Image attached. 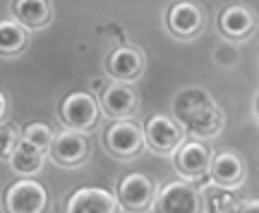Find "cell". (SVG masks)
<instances>
[{
    "label": "cell",
    "instance_id": "obj_1",
    "mask_svg": "<svg viewBox=\"0 0 259 213\" xmlns=\"http://www.w3.org/2000/svg\"><path fill=\"white\" fill-rule=\"evenodd\" d=\"M211 161H213L211 148L206 146L202 139H197V137L192 141H183L176 148L178 173L185 180L194 182V185H204V180H211Z\"/></svg>",
    "mask_w": 259,
    "mask_h": 213
},
{
    "label": "cell",
    "instance_id": "obj_2",
    "mask_svg": "<svg viewBox=\"0 0 259 213\" xmlns=\"http://www.w3.org/2000/svg\"><path fill=\"white\" fill-rule=\"evenodd\" d=\"M154 211L161 213H197L204 211L202 199L197 192V185L190 180H176V182H166L158 189V196L154 201Z\"/></svg>",
    "mask_w": 259,
    "mask_h": 213
},
{
    "label": "cell",
    "instance_id": "obj_3",
    "mask_svg": "<svg viewBox=\"0 0 259 213\" xmlns=\"http://www.w3.org/2000/svg\"><path fill=\"white\" fill-rule=\"evenodd\" d=\"M99 113H101V101H96L94 93H84V91L67 93L63 103H60V120L70 130H79V132L92 130L94 125L99 122Z\"/></svg>",
    "mask_w": 259,
    "mask_h": 213
},
{
    "label": "cell",
    "instance_id": "obj_4",
    "mask_svg": "<svg viewBox=\"0 0 259 213\" xmlns=\"http://www.w3.org/2000/svg\"><path fill=\"white\" fill-rule=\"evenodd\" d=\"M103 141H106V148L118 158H137L142 153V148L147 146L144 127H139L137 122H132L130 118L113 122L106 130Z\"/></svg>",
    "mask_w": 259,
    "mask_h": 213
},
{
    "label": "cell",
    "instance_id": "obj_5",
    "mask_svg": "<svg viewBox=\"0 0 259 213\" xmlns=\"http://www.w3.org/2000/svg\"><path fill=\"white\" fill-rule=\"evenodd\" d=\"M183 125L168 115H151L144 122V137L147 146L156 153H176V148L183 144Z\"/></svg>",
    "mask_w": 259,
    "mask_h": 213
},
{
    "label": "cell",
    "instance_id": "obj_6",
    "mask_svg": "<svg viewBox=\"0 0 259 213\" xmlns=\"http://www.w3.org/2000/svg\"><path fill=\"white\" fill-rule=\"evenodd\" d=\"M48 204L46 187L36 180H17L5 194V208L10 213H41Z\"/></svg>",
    "mask_w": 259,
    "mask_h": 213
},
{
    "label": "cell",
    "instance_id": "obj_7",
    "mask_svg": "<svg viewBox=\"0 0 259 213\" xmlns=\"http://www.w3.org/2000/svg\"><path fill=\"white\" fill-rule=\"evenodd\" d=\"M156 185L154 180L142 173H130L120 180L118 187V199L125 211H147L156 201Z\"/></svg>",
    "mask_w": 259,
    "mask_h": 213
},
{
    "label": "cell",
    "instance_id": "obj_8",
    "mask_svg": "<svg viewBox=\"0 0 259 213\" xmlns=\"http://www.w3.org/2000/svg\"><path fill=\"white\" fill-rule=\"evenodd\" d=\"M120 208V199L101 187H82L65 201V211L70 213H115Z\"/></svg>",
    "mask_w": 259,
    "mask_h": 213
},
{
    "label": "cell",
    "instance_id": "obj_9",
    "mask_svg": "<svg viewBox=\"0 0 259 213\" xmlns=\"http://www.w3.org/2000/svg\"><path fill=\"white\" fill-rule=\"evenodd\" d=\"M137 105H139V96L127 82L108 84L101 91V111L106 113L111 120L132 118L135 111H137Z\"/></svg>",
    "mask_w": 259,
    "mask_h": 213
},
{
    "label": "cell",
    "instance_id": "obj_10",
    "mask_svg": "<svg viewBox=\"0 0 259 213\" xmlns=\"http://www.w3.org/2000/svg\"><path fill=\"white\" fill-rule=\"evenodd\" d=\"M166 27L178 38H194L204 29V12L190 0H180L166 12Z\"/></svg>",
    "mask_w": 259,
    "mask_h": 213
},
{
    "label": "cell",
    "instance_id": "obj_11",
    "mask_svg": "<svg viewBox=\"0 0 259 213\" xmlns=\"http://www.w3.org/2000/svg\"><path fill=\"white\" fill-rule=\"evenodd\" d=\"M51 156L60 166L67 168L82 166L87 156H89V141L79 130H70L67 127V132H60L56 137L53 146H51Z\"/></svg>",
    "mask_w": 259,
    "mask_h": 213
},
{
    "label": "cell",
    "instance_id": "obj_12",
    "mask_svg": "<svg viewBox=\"0 0 259 213\" xmlns=\"http://www.w3.org/2000/svg\"><path fill=\"white\" fill-rule=\"evenodd\" d=\"M106 70L115 82H135L139 79V74L144 70V56L139 53L137 48L132 46H120L115 48L108 60H106Z\"/></svg>",
    "mask_w": 259,
    "mask_h": 213
},
{
    "label": "cell",
    "instance_id": "obj_13",
    "mask_svg": "<svg viewBox=\"0 0 259 213\" xmlns=\"http://www.w3.org/2000/svg\"><path fill=\"white\" fill-rule=\"evenodd\" d=\"M245 161H242L235 151H219L211 161V180L213 185H221V187H240L245 182Z\"/></svg>",
    "mask_w": 259,
    "mask_h": 213
},
{
    "label": "cell",
    "instance_id": "obj_14",
    "mask_svg": "<svg viewBox=\"0 0 259 213\" xmlns=\"http://www.w3.org/2000/svg\"><path fill=\"white\" fill-rule=\"evenodd\" d=\"M211 103H213V98L204 91V89H199V86H185V89H180V91L173 96L170 113H173V118L185 127L197 113H202L204 108L211 105Z\"/></svg>",
    "mask_w": 259,
    "mask_h": 213
},
{
    "label": "cell",
    "instance_id": "obj_15",
    "mask_svg": "<svg viewBox=\"0 0 259 213\" xmlns=\"http://www.w3.org/2000/svg\"><path fill=\"white\" fill-rule=\"evenodd\" d=\"M219 27L228 38L233 41H242V38H250L254 27H257V19L254 12L245 5H231L221 12L219 17Z\"/></svg>",
    "mask_w": 259,
    "mask_h": 213
},
{
    "label": "cell",
    "instance_id": "obj_16",
    "mask_svg": "<svg viewBox=\"0 0 259 213\" xmlns=\"http://www.w3.org/2000/svg\"><path fill=\"white\" fill-rule=\"evenodd\" d=\"M223 125H226V113L221 111L219 103L213 101L211 105H206L202 113H197L192 120L187 122L185 130L197 139H211L223 130Z\"/></svg>",
    "mask_w": 259,
    "mask_h": 213
},
{
    "label": "cell",
    "instance_id": "obj_17",
    "mask_svg": "<svg viewBox=\"0 0 259 213\" xmlns=\"http://www.w3.org/2000/svg\"><path fill=\"white\" fill-rule=\"evenodd\" d=\"M10 161V168L17 173V175H36L38 170L44 168V161H46V151L44 148L34 146L31 141L22 139L17 144V148L12 151V156L8 158Z\"/></svg>",
    "mask_w": 259,
    "mask_h": 213
},
{
    "label": "cell",
    "instance_id": "obj_18",
    "mask_svg": "<svg viewBox=\"0 0 259 213\" xmlns=\"http://www.w3.org/2000/svg\"><path fill=\"white\" fill-rule=\"evenodd\" d=\"M12 15L27 29H44L51 22V5L48 0H15Z\"/></svg>",
    "mask_w": 259,
    "mask_h": 213
},
{
    "label": "cell",
    "instance_id": "obj_19",
    "mask_svg": "<svg viewBox=\"0 0 259 213\" xmlns=\"http://www.w3.org/2000/svg\"><path fill=\"white\" fill-rule=\"evenodd\" d=\"M24 24L17 19H3L0 22V50L3 56H17L22 48L27 46V31Z\"/></svg>",
    "mask_w": 259,
    "mask_h": 213
},
{
    "label": "cell",
    "instance_id": "obj_20",
    "mask_svg": "<svg viewBox=\"0 0 259 213\" xmlns=\"http://www.w3.org/2000/svg\"><path fill=\"white\" fill-rule=\"evenodd\" d=\"M238 206H240V199H238V194L233 192L231 187L213 185V192L206 199V211L233 213V211H238Z\"/></svg>",
    "mask_w": 259,
    "mask_h": 213
},
{
    "label": "cell",
    "instance_id": "obj_21",
    "mask_svg": "<svg viewBox=\"0 0 259 213\" xmlns=\"http://www.w3.org/2000/svg\"><path fill=\"white\" fill-rule=\"evenodd\" d=\"M22 139L31 141L34 146L44 148V151H51V146H53L56 137H53V130L48 127L46 122H29L27 127L22 130Z\"/></svg>",
    "mask_w": 259,
    "mask_h": 213
},
{
    "label": "cell",
    "instance_id": "obj_22",
    "mask_svg": "<svg viewBox=\"0 0 259 213\" xmlns=\"http://www.w3.org/2000/svg\"><path fill=\"white\" fill-rule=\"evenodd\" d=\"M22 130H24V127H17V125H12V122L3 120V158H5V161L12 156V151H15L17 144L22 141Z\"/></svg>",
    "mask_w": 259,
    "mask_h": 213
},
{
    "label": "cell",
    "instance_id": "obj_23",
    "mask_svg": "<svg viewBox=\"0 0 259 213\" xmlns=\"http://www.w3.org/2000/svg\"><path fill=\"white\" fill-rule=\"evenodd\" d=\"M240 213H259V199H240Z\"/></svg>",
    "mask_w": 259,
    "mask_h": 213
},
{
    "label": "cell",
    "instance_id": "obj_24",
    "mask_svg": "<svg viewBox=\"0 0 259 213\" xmlns=\"http://www.w3.org/2000/svg\"><path fill=\"white\" fill-rule=\"evenodd\" d=\"M0 115H3V120H5V118H8V96H5V93H3V101H0Z\"/></svg>",
    "mask_w": 259,
    "mask_h": 213
},
{
    "label": "cell",
    "instance_id": "obj_25",
    "mask_svg": "<svg viewBox=\"0 0 259 213\" xmlns=\"http://www.w3.org/2000/svg\"><path fill=\"white\" fill-rule=\"evenodd\" d=\"M92 89H94V91H99V93H101L103 89H106V86H103L101 79H96V82H92Z\"/></svg>",
    "mask_w": 259,
    "mask_h": 213
},
{
    "label": "cell",
    "instance_id": "obj_26",
    "mask_svg": "<svg viewBox=\"0 0 259 213\" xmlns=\"http://www.w3.org/2000/svg\"><path fill=\"white\" fill-rule=\"evenodd\" d=\"M257 113H259V103H257Z\"/></svg>",
    "mask_w": 259,
    "mask_h": 213
}]
</instances>
